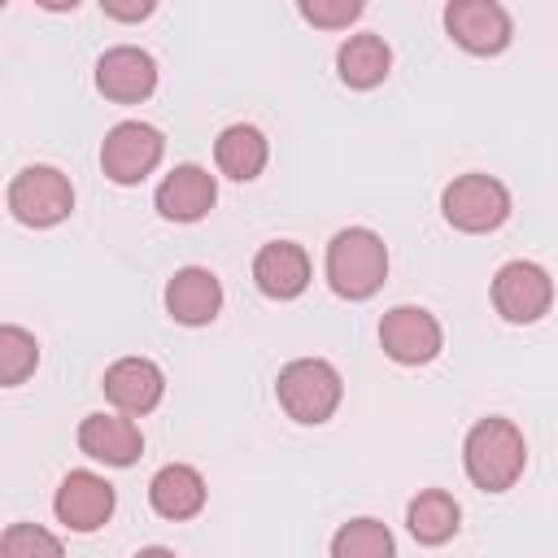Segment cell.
<instances>
[{
  "instance_id": "cell-1",
  "label": "cell",
  "mask_w": 558,
  "mask_h": 558,
  "mask_svg": "<svg viewBox=\"0 0 558 558\" xmlns=\"http://www.w3.org/2000/svg\"><path fill=\"white\" fill-rule=\"evenodd\" d=\"M462 466H466L471 484L484 488V493H506V488H514V480H519L523 466H527L523 432H519L510 418H497V414L480 418V423L466 432Z\"/></svg>"
},
{
  "instance_id": "cell-2",
  "label": "cell",
  "mask_w": 558,
  "mask_h": 558,
  "mask_svg": "<svg viewBox=\"0 0 558 558\" xmlns=\"http://www.w3.org/2000/svg\"><path fill=\"white\" fill-rule=\"evenodd\" d=\"M388 248L371 227H344L327 244V283L344 301H366L384 288Z\"/></svg>"
},
{
  "instance_id": "cell-3",
  "label": "cell",
  "mask_w": 558,
  "mask_h": 558,
  "mask_svg": "<svg viewBox=\"0 0 558 558\" xmlns=\"http://www.w3.org/2000/svg\"><path fill=\"white\" fill-rule=\"evenodd\" d=\"M275 397L288 410V418L296 423H327L344 397V379L331 362L323 357H296L279 371L275 379Z\"/></svg>"
},
{
  "instance_id": "cell-4",
  "label": "cell",
  "mask_w": 558,
  "mask_h": 558,
  "mask_svg": "<svg viewBox=\"0 0 558 558\" xmlns=\"http://www.w3.org/2000/svg\"><path fill=\"white\" fill-rule=\"evenodd\" d=\"M440 209H445L449 227H458L466 235H484V231H497L510 218V192L493 174H458L445 187Z\"/></svg>"
},
{
  "instance_id": "cell-5",
  "label": "cell",
  "mask_w": 558,
  "mask_h": 558,
  "mask_svg": "<svg viewBox=\"0 0 558 558\" xmlns=\"http://www.w3.org/2000/svg\"><path fill=\"white\" fill-rule=\"evenodd\" d=\"M74 209V187L57 166H26L9 183V214L26 227H57Z\"/></svg>"
},
{
  "instance_id": "cell-6",
  "label": "cell",
  "mask_w": 558,
  "mask_h": 558,
  "mask_svg": "<svg viewBox=\"0 0 558 558\" xmlns=\"http://www.w3.org/2000/svg\"><path fill=\"white\" fill-rule=\"evenodd\" d=\"M161 153H166V140H161L157 126H148V122H118L105 135V144H100V166H105V174L113 183L131 187V183H140V179H148L157 170Z\"/></svg>"
},
{
  "instance_id": "cell-7",
  "label": "cell",
  "mask_w": 558,
  "mask_h": 558,
  "mask_svg": "<svg viewBox=\"0 0 558 558\" xmlns=\"http://www.w3.org/2000/svg\"><path fill=\"white\" fill-rule=\"evenodd\" d=\"M493 305L506 323H536L554 305V279L536 262H506L493 275Z\"/></svg>"
},
{
  "instance_id": "cell-8",
  "label": "cell",
  "mask_w": 558,
  "mask_h": 558,
  "mask_svg": "<svg viewBox=\"0 0 558 558\" xmlns=\"http://www.w3.org/2000/svg\"><path fill=\"white\" fill-rule=\"evenodd\" d=\"M445 31L458 48L475 52V57H493L510 44L514 26L510 13L497 0H449L445 4Z\"/></svg>"
},
{
  "instance_id": "cell-9",
  "label": "cell",
  "mask_w": 558,
  "mask_h": 558,
  "mask_svg": "<svg viewBox=\"0 0 558 558\" xmlns=\"http://www.w3.org/2000/svg\"><path fill=\"white\" fill-rule=\"evenodd\" d=\"M379 344H384V353H388L392 362H401V366H423V362H432V357L440 353L445 336H440V323H436L427 310H418V305H397V310H388V314L379 318Z\"/></svg>"
},
{
  "instance_id": "cell-10",
  "label": "cell",
  "mask_w": 558,
  "mask_h": 558,
  "mask_svg": "<svg viewBox=\"0 0 558 558\" xmlns=\"http://www.w3.org/2000/svg\"><path fill=\"white\" fill-rule=\"evenodd\" d=\"M52 510L74 532H96L113 514V484L96 471H70L52 497Z\"/></svg>"
},
{
  "instance_id": "cell-11",
  "label": "cell",
  "mask_w": 558,
  "mask_h": 558,
  "mask_svg": "<svg viewBox=\"0 0 558 558\" xmlns=\"http://www.w3.org/2000/svg\"><path fill=\"white\" fill-rule=\"evenodd\" d=\"M105 397L118 405V414H148L161 405V392H166V375L157 362L148 357H118L109 371H105Z\"/></svg>"
},
{
  "instance_id": "cell-12",
  "label": "cell",
  "mask_w": 558,
  "mask_h": 558,
  "mask_svg": "<svg viewBox=\"0 0 558 558\" xmlns=\"http://www.w3.org/2000/svg\"><path fill=\"white\" fill-rule=\"evenodd\" d=\"M96 87L109 100L135 105V100L153 96V87H157V61L144 48H135V44H118V48H109L96 61Z\"/></svg>"
},
{
  "instance_id": "cell-13",
  "label": "cell",
  "mask_w": 558,
  "mask_h": 558,
  "mask_svg": "<svg viewBox=\"0 0 558 558\" xmlns=\"http://www.w3.org/2000/svg\"><path fill=\"white\" fill-rule=\"evenodd\" d=\"M166 310H170V318L183 323V327H205V323H214L218 310H222V283H218V275L205 270V266H183V270H174V279L166 283Z\"/></svg>"
},
{
  "instance_id": "cell-14",
  "label": "cell",
  "mask_w": 558,
  "mask_h": 558,
  "mask_svg": "<svg viewBox=\"0 0 558 558\" xmlns=\"http://www.w3.org/2000/svg\"><path fill=\"white\" fill-rule=\"evenodd\" d=\"M78 449L87 458L105 462V466H131L140 458V449H144V436L131 423V414H105V410H96V414H87L78 423Z\"/></svg>"
},
{
  "instance_id": "cell-15",
  "label": "cell",
  "mask_w": 558,
  "mask_h": 558,
  "mask_svg": "<svg viewBox=\"0 0 558 558\" xmlns=\"http://www.w3.org/2000/svg\"><path fill=\"white\" fill-rule=\"evenodd\" d=\"M214 201H218V183L201 166H174L157 183V214L170 222H196L214 209Z\"/></svg>"
},
{
  "instance_id": "cell-16",
  "label": "cell",
  "mask_w": 558,
  "mask_h": 558,
  "mask_svg": "<svg viewBox=\"0 0 558 558\" xmlns=\"http://www.w3.org/2000/svg\"><path fill=\"white\" fill-rule=\"evenodd\" d=\"M253 283L270 296V301H292L305 292L310 283V257L301 244L292 240H270L257 248L253 257Z\"/></svg>"
},
{
  "instance_id": "cell-17",
  "label": "cell",
  "mask_w": 558,
  "mask_h": 558,
  "mask_svg": "<svg viewBox=\"0 0 558 558\" xmlns=\"http://www.w3.org/2000/svg\"><path fill=\"white\" fill-rule=\"evenodd\" d=\"M148 506H153L161 519H174V523L201 514V506H205V480H201V471L187 466V462L161 466V471L148 480Z\"/></svg>"
},
{
  "instance_id": "cell-18",
  "label": "cell",
  "mask_w": 558,
  "mask_h": 558,
  "mask_svg": "<svg viewBox=\"0 0 558 558\" xmlns=\"http://www.w3.org/2000/svg\"><path fill=\"white\" fill-rule=\"evenodd\" d=\"M336 70H340V83L344 87H357V92H371L388 78L392 70V52L379 35H349L336 52Z\"/></svg>"
},
{
  "instance_id": "cell-19",
  "label": "cell",
  "mask_w": 558,
  "mask_h": 558,
  "mask_svg": "<svg viewBox=\"0 0 558 558\" xmlns=\"http://www.w3.org/2000/svg\"><path fill=\"white\" fill-rule=\"evenodd\" d=\"M266 157H270V144H266V135H262L257 126H248V122L227 126V131L218 135V144H214L218 170H222L227 179H235V183L257 179V174L266 170Z\"/></svg>"
},
{
  "instance_id": "cell-20",
  "label": "cell",
  "mask_w": 558,
  "mask_h": 558,
  "mask_svg": "<svg viewBox=\"0 0 558 558\" xmlns=\"http://www.w3.org/2000/svg\"><path fill=\"white\" fill-rule=\"evenodd\" d=\"M458 519H462V510H458V501L445 488H423L405 506V527H410V536L418 545H445V541H453Z\"/></svg>"
},
{
  "instance_id": "cell-21",
  "label": "cell",
  "mask_w": 558,
  "mask_h": 558,
  "mask_svg": "<svg viewBox=\"0 0 558 558\" xmlns=\"http://www.w3.org/2000/svg\"><path fill=\"white\" fill-rule=\"evenodd\" d=\"M331 558H397V545L379 519H349L331 536Z\"/></svg>"
},
{
  "instance_id": "cell-22",
  "label": "cell",
  "mask_w": 558,
  "mask_h": 558,
  "mask_svg": "<svg viewBox=\"0 0 558 558\" xmlns=\"http://www.w3.org/2000/svg\"><path fill=\"white\" fill-rule=\"evenodd\" d=\"M35 366H39V344H35V336H31L26 327L4 323V327H0V384L13 388V384H22Z\"/></svg>"
},
{
  "instance_id": "cell-23",
  "label": "cell",
  "mask_w": 558,
  "mask_h": 558,
  "mask_svg": "<svg viewBox=\"0 0 558 558\" xmlns=\"http://www.w3.org/2000/svg\"><path fill=\"white\" fill-rule=\"evenodd\" d=\"M0 554L4 558H65L61 541L39 523H9L4 541H0Z\"/></svg>"
},
{
  "instance_id": "cell-24",
  "label": "cell",
  "mask_w": 558,
  "mask_h": 558,
  "mask_svg": "<svg viewBox=\"0 0 558 558\" xmlns=\"http://www.w3.org/2000/svg\"><path fill=\"white\" fill-rule=\"evenodd\" d=\"M296 9H301L305 22L327 26V31H340V26L362 17V0H301Z\"/></svg>"
},
{
  "instance_id": "cell-25",
  "label": "cell",
  "mask_w": 558,
  "mask_h": 558,
  "mask_svg": "<svg viewBox=\"0 0 558 558\" xmlns=\"http://www.w3.org/2000/svg\"><path fill=\"white\" fill-rule=\"evenodd\" d=\"M100 9H105V17H118V22H140V17H148L157 4H153V0H100Z\"/></svg>"
},
{
  "instance_id": "cell-26",
  "label": "cell",
  "mask_w": 558,
  "mask_h": 558,
  "mask_svg": "<svg viewBox=\"0 0 558 558\" xmlns=\"http://www.w3.org/2000/svg\"><path fill=\"white\" fill-rule=\"evenodd\" d=\"M135 558H174V549H166V545H148V549H140Z\"/></svg>"
}]
</instances>
